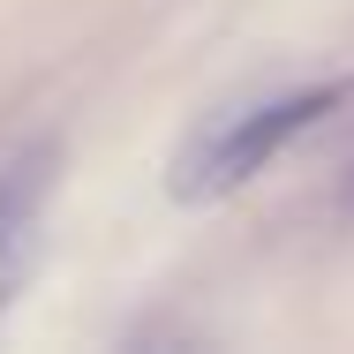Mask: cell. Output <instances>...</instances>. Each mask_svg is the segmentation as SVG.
I'll return each instance as SVG.
<instances>
[{
    "label": "cell",
    "instance_id": "6da1fadb",
    "mask_svg": "<svg viewBox=\"0 0 354 354\" xmlns=\"http://www.w3.org/2000/svg\"><path fill=\"white\" fill-rule=\"evenodd\" d=\"M339 98H347V83H301V91H272V98L226 106L204 129H189V143H181L174 166H166V189H174L181 204H218V196L249 189V181H257L264 166H279L324 113H339Z\"/></svg>",
    "mask_w": 354,
    "mask_h": 354
},
{
    "label": "cell",
    "instance_id": "7a4b0ae2",
    "mask_svg": "<svg viewBox=\"0 0 354 354\" xmlns=\"http://www.w3.org/2000/svg\"><path fill=\"white\" fill-rule=\"evenodd\" d=\"M53 189H61V143L46 129H8L0 136V317L38 272Z\"/></svg>",
    "mask_w": 354,
    "mask_h": 354
},
{
    "label": "cell",
    "instance_id": "3957f363",
    "mask_svg": "<svg viewBox=\"0 0 354 354\" xmlns=\"http://www.w3.org/2000/svg\"><path fill=\"white\" fill-rule=\"evenodd\" d=\"M339 196H347V212H354V166H347V189H339Z\"/></svg>",
    "mask_w": 354,
    "mask_h": 354
}]
</instances>
